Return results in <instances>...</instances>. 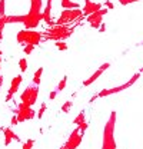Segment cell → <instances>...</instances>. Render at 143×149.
<instances>
[{
	"instance_id": "1",
	"label": "cell",
	"mask_w": 143,
	"mask_h": 149,
	"mask_svg": "<svg viewBox=\"0 0 143 149\" xmlns=\"http://www.w3.org/2000/svg\"><path fill=\"white\" fill-rule=\"evenodd\" d=\"M42 6H43L42 0H30L29 13L24 15V20H23L26 29H35L39 26V23L42 22Z\"/></svg>"
},
{
	"instance_id": "2",
	"label": "cell",
	"mask_w": 143,
	"mask_h": 149,
	"mask_svg": "<svg viewBox=\"0 0 143 149\" xmlns=\"http://www.w3.org/2000/svg\"><path fill=\"white\" fill-rule=\"evenodd\" d=\"M73 29H70L67 24H53L50 26L44 33H42V36L46 40H66L67 37L72 36Z\"/></svg>"
},
{
	"instance_id": "3",
	"label": "cell",
	"mask_w": 143,
	"mask_h": 149,
	"mask_svg": "<svg viewBox=\"0 0 143 149\" xmlns=\"http://www.w3.org/2000/svg\"><path fill=\"white\" fill-rule=\"evenodd\" d=\"M115 125H116V112H112L109 120L105 125V129H103V145H102V149H116Z\"/></svg>"
},
{
	"instance_id": "4",
	"label": "cell",
	"mask_w": 143,
	"mask_h": 149,
	"mask_svg": "<svg viewBox=\"0 0 143 149\" xmlns=\"http://www.w3.org/2000/svg\"><path fill=\"white\" fill-rule=\"evenodd\" d=\"M42 33L40 32H36V30H29V29H23L20 30L16 36V40H17L19 45H33V46H37L40 42H42Z\"/></svg>"
},
{
	"instance_id": "5",
	"label": "cell",
	"mask_w": 143,
	"mask_h": 149,
	"mask_svg": "<svg viewBox=\"0 0 143 149\" xmlns=\"http://www.w3.org/2000/svg\"><path fill=\"white\" fill-rule=\"evenodd\" d=\"M143 72V69L139 72V73H135L133 76H132V79L129 80V82H126L125 85H122V86H117V88H112V89H103L102 92L99 93L97 96H94V97H92L90 99V102H93L94 99H97V97H105V96H110V95H113V93H119V92H122V91H125V89H127V88H130L139 77H140V73Z\"/></svg>"
},
{
	"instance_id": "6",
	"label": "cell",
	"mask_w": 143,
	"mask_h": 149,
	"mask_svg": "<svg viewBox=\"0 0 143 149\" xmlns=\"http://www.w3.org/2000/svg\"><path fill=\"white\" fill-rule=\"evenodd\" d=\"M37 96H39V86L37 85L27 86L23 91V93L20 95V102L27 105V106H33L37 100Z\"/></svg>"
},
{
	"instance_id": "7",
	"label": "cell",
	"mask_w": 143,
	"mask_h": 149,
	"mask_svg": "<svg viewBox=\"0 0 143 149\" xmlns=\"http://www.w3.org/2000/svg\"><path fill=\"white\" fill-rule=\"evenodd\" d=\"M82 15H83V12L79 9H65L54 24H69L72 22H74L77 17H80Z\"/></svg>"
},
{
	"instance_id": "8",
	"label": "cell",
	"mask_w": 143,
	"mask_h": 149,
	"mask_svg": "<svg viewBox=\"0 0 143 149\" xmlns=\"http://www.w3.org/2000/svg\"><path fill=\"white\" fill-rule=\"evenodd\" d=\"M15 113H16L17 122H26V120H30L36 116V112L32 109V106H27L22 102L17 106V109H15Z\"/></svg>"
},
{
	"instance_id": "9",
	"label": "cell",
	"mask_w": 143,
	"mask_h": 149,
	"mask_svg": "<svg viewBox=\"0 0 143 149\" xmlns=\"http://www.w3.org/2000/svg\"><path fill=\"white\" fill-rule=\"evenodd\" d=\"M82 138H83V135L80 133L79 128H76V129L70 133V136H69V139L66 141V143H65L60 149H76V148H79V145L82 143Z\"/></svg>"
},
{
	"instance_id": "10",
	"label": "cell",
	"mask_w": 143,
	"mask_h": 149,
	"mask_svg": "<svg viewBox=\"0 0 143 149\" xmlns=\"http://www.w3.org/2000/svg\"><path fill=\"white\" fill-rule=\"evenodd\" d=\"M106 13H107V9H100V10L92 13V15L87 16V23H89L93 29H99L100 24L103 23V16H105Z\"/></svg>"
},
{
	"instance_id": "11",
	"label": "cell",
	"mask_w": 143,
	"mask_h": 149,
	"mask_svg": "<svg viewBox=\"0 0 143 149\" xmlns=\"http://www.w3.org/2000/svg\"><path fill=\"white\" fill-rule=\"evenodd\" d=\"M22 82H23V77H22V74H17L16 77H13V80H12V83H10V88H9V91H7V95H6V102L12 100L13 95H15V93L19 91V88H20Z\"/></svg>"
},
{
	"instance_id": "12",
	"label": "cell",
	"mask_w": 143,
	"mask_h": 149,
	"mask_svg": "<svg viewBox=\"0 0 143 149\" xmlns=\"http://www.w3.org/2000/svg\"><path fill=\"white\" fill-rule=\"evenodd\" d=\"M102 9V4L100 3H94L92 0H85V6H83V15L85 16H89L92 13L97 12Z\"/></svg>"
},
{
	"instance_id": "13",
	"label": "cell",
	"mask_w": 143,
	"mask_h": 149,
	"mask_svg": "<svg viewBox=\"0 0 143 149\" xmlns=\"http://www.w3.org/2000/svg\"><path fill=\"white\" fill-rule=\"evenodd\" d=\"M109 68H110V63H103V65H102V66H100V68H99V69L94 72V73L90 76L87 80H85V82H83V86H90V85H92L94 80H97V79L100 77V74L103 73L106 69H109Z\"/></svg>"
},
{
	"instance_id": "14",
	"label": "cell",
	"mask_w": 143,
	"mask_h": 149,
	"mask_svg": "<svg viewBox=\"0 0 143 149\" xmlns=\"http://www.w3.org/2000/svg\"><path fill=\"white\" fill-rule=\"evenodd\" d=\"M52 3H53V0H47L46 7L42 12V20H44L49 26H53V22H52Z\"/></svg>"
},
{
	"instance_id": "15",
	"label": "cell",
	"mask_w": 143,
	"mask_h": 149,
	"mask_svg": "<svg viewBox=\"0 0 143 149\" xmlns=\"http://www.w3.org/2000/svg\"><path fill=\"white\" fill-rule=\"evenodd\" d=\"M3 133H4V145L6 146H9L12 143V141H17V142L20 141V138L10 128H3Z\"/></svg>"
},
{
	"instance_id": "16",
	"label": "cell",
	"mask_w": 143,
	"mask_h": 149,
	"mask_svg": "<svg viewBox=\"0 0 143 149\" xmlns=\"http://www.w3.org/2000/svg\"><path fill=\"white\" fill-rule=\"evenodd\" d=\"M63 9H79L80 4L76 3V1H72V0H62V4H60Z\"/></svg>"
},
{
	"instance_id": "17",
	"label": "cell",
	"mask_w": 143,
	"mask_h": 149,
	"mask_svg": "<svg viewBox=\"0 0 143 149\" xmlns=\"http://www.w3.org/2000/svg\"><path fill=\"white\" fill-rule=\"evenodd\" d=\"M42 73H43V68H39L33 73V85H40V80H42Z\"/></svg>"
},
{
	"instance_id": "18",
	"label": "cell",
	"mask_w": 143,
	"mask_h": 149,
	"mask_svg": "<svg viewBox=\"0 0 143 149\" xmlns=\"http://www.w3.org/2000/svg\"><path fill=\"white\" fill-rule=\"evenodd\" d=\"M24 15L23 16H6V23H23Z\"/></svg>"
},
{
	"instance_id": "19",
	"label": "cell",
	"mask_w": 143,
	"mask_h": 149,
	"mask_svg": "<svg viewBox=\"0 0 143 149\" xmlns=\"http://www.w3.org/2000/svg\"><path fill=\"white\" fill-rule=\"evenodd\" d=\"M6 24H7L6 23V15L4 16H0V42L3 40V29H4Z\"/></svg>"
},
{
	"instance_id": "20",
	"label": "cell",
	"mask_w": 143,
	"mask_h": 149,
	"mask_svg": "<svg viewBox=\"0 0 143 149\" xmlns=\"http://www.w3.org/2000/svg\"><path fill=\"white\" fill-rule=\"evenodd\" d=\"M74 125H80V123H83L85 122V111H82L76 118H74Z\"/></svg>"
},
{
	"instance_id": "21",
	"label": "cell",
	"mask_w": 143,
	"mask_h": 149,
	"mask_svg": "<svg viewBox=\"0 0 143 149\" xmlns=\"http://www.w3.org/2000/svg\"><path fill=\"white\" fill-rule=\"evenodd\" d=\"M19 68H20L22 73H24V72L27 70V60H26V59H20V60H19Z\"/></svg>"
},
{
	"instance_id": "22",
	"label": "cell",
	"mask_w": 143,
	"mask_h": 149,
	"mask_svg": "<svg viewBox=\"0 0 143 149\" xmlns=\"http://www.w3.org/2000/svg\"><path fill=\"white\" fill-rule=\"evenodd\" d=\"M66 83H67V76H65V77H63V79L59 82V85H57V89H56V91H57V92L63 91V89L66 88Z\"/></svg>"
},
{
	"instance_id": "23",
	"label": "cell",
	"mask_w": 143,
	"mask_h": 149,
	"mask_svg": "<svg viewBox=\"0 0 143 149\" xmlns=\"http://www.w3.org/2000/svg\"><path fill=\"white\" fill-rule=\"evenodd\" d=\"M72 106H73V102H72V100H67L66 103H63V106H62V112H63V113H67V112L72 109Z\"/></svg>"
},
{
	"instance_id": "24",
	"label": "cell",
	"mask_w": 143,
	"mask_h": 149,
	"mask_svg": "<svg viewBox=\"0 0 143 149\" xmlns=\"http://www.w3.org/2000/svg\"><path fill=\"white\" fill-rule=\"evenodd\" d=\"M56 47L59 50H67V43H65L63 40H57L56 42Z\"/></svg>"
},
{
	"instance_id": "25",
	"label": "cell",
	"mask_w": 143,
	"mask_h": 149,
	"mask_svg": "<svg viewBox=\"0 0 143 149\" xmlns=\"http://www.w3.org/2000/svg\"><path fill=\"white\" fill-rule=\"evenodd\" d=\"M33 145H35V141H33V139H27V141L23 143L22 149H33Z\"/></svg>"
},
{
	"instance_id": "26",
	"label": "cell",
	"mask_w": 143,
	"mask_h": 149,
	"mask_svg": "<svg viewBox=\"0 0 143 149\" xmlns=\"http://www.w3.org/2000/svg\"><path fill=\"white\" fill-rule=\"evenodd\" d=\"M6 10V0H0V16H4Z\"/></svg>"
},
{
	"instance_id": "27",
	"label": "cell",
	"mask_w": 143,
	"mask_h": 149,
	"mask_svg": "<svg viewBox=\"0 0 143 149\" xmlns=\"http://www.w3.org/2000/svg\"><path fill=\"white\" fill-rule=\"evenodd\" d=\"M44 111H46V103H42V106H40V109H39V113H37V118H39V119H42Z\"/></svg>"
},
{
	"instance_id": "28",
	"label": "cell",
	"mask_w": 143,
	"mask_h": 149,
	"mask_svg": "<svg viewBox=\"0 0 143 149\" xmlns=\"http://www.w3.org/2000/svg\"><path fill=\"white\" fill-rule=\"evenodd\" d=\"M33 49H35L33 45H26V46H24V53H26V55H30V53L33 52Z\"/></svg>"
},
{
	"instance_id": "29",
	"label": "cell",
	"mask_w": 143,
	"mask_h": 149,
	"mask_svg": "<svg viewBox=\"0 0 143 149\" xmlns=\"http://www.w3.org/2000/svg\"><path fill=\"white\" fill-rule=\"evenodd\" d=\"M136 1H140V0H119V3H120L122 6H127V4H130V3H136Z\"/></svg>"
},
{
	"instance_id": "30",
	"label": "cell",
	"mask_w": 143,
	"mask_h": 149,
	"mask_svg": "<svg viewBox=\"0 0 143 149\" xmlns=\"http://www.w3.org/2000/svg\"><path fill=\"white\" fill-rule=\"evenodd\" d=\"M10 123H12V126H15V125H17V123H19V122H17V118H16V115H15V116L12 118V122H10Z\"/></svg>"
},
{
	"instance_id": "31",
	"label": "cell",
	"mask_w": 143,
	"mask_h": 149,
	"mask_svg": "<svg viewBox=\"0 0 143 149\" xmlns=\"http://www.w3.org/2000/svg\"><path fill=\"white\" fill-rule=\"evenodd\" d=\"M106 6H107V9H113V7H115V6H113L109 0H106Z\"/></svg>"
},
{
	"instance_id": "32",
	"label": "cell",
	"mask_w": 143,
	"mask_h": 149,
	"mask_svg": "<svg viewBox=\"0 0 143 149\" xmlns=\"http://www.w3.org/2000/svg\"><path fill=\"white\" fill-rule=\"evenodd\" d=\"M56 95H57V91H53V92H50V99H54V97H56Z\"/></svg>"
},
{
	"instance_id": "33",
	"label": "cell",
	"mask_w": 143,
	"mask_h": 149,
	"mask_svg": "<svg viewBox=\"0 0 143 149\" xmlns=\"http://www.w3.org/2000/svg\"><path fill=\"white\" fill-rule=\"evenodd\" d=\"M3 80H4V77H3V74H0V89L3 86Z\"/></svg>"
},
{
	"instance_id": "34",
	"label": "cell",
	"mask_w": 143,
	"mask_h": 149,
	"mask_svg": "<svg viewBox=\"0 0 143 149\" xmlns=\"http://www.w3.org/2000/svg\"><path fill=\"white\" fill-rule=\"evenodd\" d=\"M0 69H1V56H0Z\"/></svg>"
},
{
	"instance_id": "35",
	"label": "cell",
	"mask_w": 143,
	"mask_h": 149,
	"mask_svg": "<svg viewBox=\"0 0 143 149\" xmlns=\"http://www.w3.org/2000/svg\"><path fill=\"white\" fill-rule=\"evenodd\" d=\"M0 56H1V50H0Z\"/></svg>"
}]
</instances>
